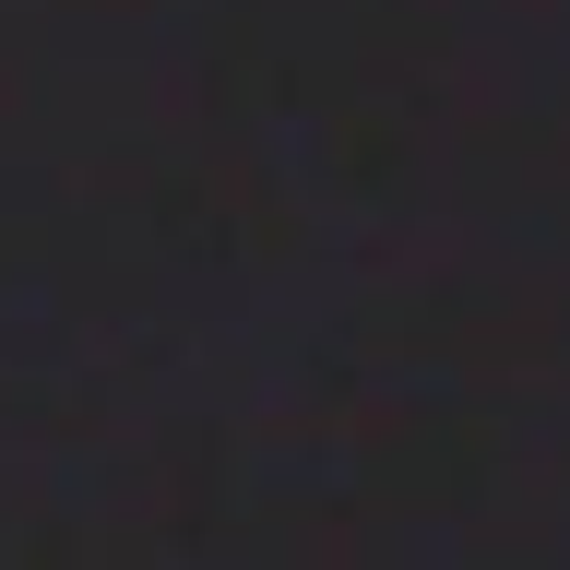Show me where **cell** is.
<instances>
[{"mask_svg": "<svg viewBox=\"0 0 570 570\" xmlns=\"http://www.w3.org/2000/svg\"><path fill=\"white\" fill-rule=\"evenodd\" d=\"M36 547H570V0H0Z\"/></svg>", "mask_w": 570, "mask_h": 570, "instance_id": "obj_1", "label": "cell"}]
</instances>
